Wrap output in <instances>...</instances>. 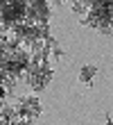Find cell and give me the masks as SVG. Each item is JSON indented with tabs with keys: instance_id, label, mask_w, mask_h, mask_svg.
Segmentation results:
<instances>
[{
	"instance_id": "obj_2",
	"label": "cell",
	"mask_w": 113,
	"mask_h": 125,
	"mask_svg": "<svg viewBox=\"0 0 113 125\" xmlns=\"http://www.w3.org/2000/svg\"><path fill=\"white\" fill-rule=\"evenodd\" d=\"M23 82H25V86H29L32 91L41 93L45 86L52 82V66H50V62H43V64L32 62L27 66L25 75H23Z\"/></svg>"
},
{
	"instance_id": "obj_3",
	"label": "cell",
	"mask_w": 113,
	"mask_h": 125,
	"mask_svg": "<svg viewBox=\"0 0 113 125\" xmlns=\"http://www.w3.org/2000/svg\"><path fill=\"white\" fill-rule=\"evenodd\" d=\"M14 107H16V112H18V118L29 121V123L36 121L41 116V112H43V102H41V98H39L36 91H29L25 95H18L16 102H14Z\"/></svg>"
},
{
	"instance_id": "obj_4",
	"label": "cell",
	"mask_w": 113,
	"mask_h": 125,
	"mask_svg": "<svg viewBox=\"0 0 113 125\" xmlns=\"http://www.w3.org/2000/svg\"><path fill=\"white\" fill-rule=\"evenodd\" d=\"M79 82L81 84H86V86H90L95 82V77H97V66H90V64H86V66H81L79 68Z\"/></svg>"
},
{
	"instance_id": "obj_6",
	"label": "cell",
	"mask_w": 113,
	"mask_h": 125,
	"mask_svg": "<svg viewBox=\"0 0 113 125\" xmlns=\"http://www.w3.org/2000/svg\"><path fill=\"white\" fill-rule=\"evenodd\" d=\"M52 2H54V5H70L72 0H52Z\"/></svg>"
},
{
	"instance_id": "obj_5",
	"label": "cell",
	"mask_w": 113,
	"mask_h": 125,
	"mask_svg": "<svg viewBox=\"0 0 113 125\" xmlns=\"http://www.w3.org/2000/svg\"><path fill=\"white\" fill-rule=\"evenodd\" d=\"M63 55H66V52H63V48L59 46V43H57V39L52 36V41H50V57H52V59H61Z\"/></svg>"
},
{
	"instance_id": "obj_1",
	"label": "cell",
	"mask_w": 113,
	"mask_h": 125,
	"mask_svg": "<svg viewBox=\"0 0 113 125\" xmlns=\"http://www.w3.org/2000/svg\"><path fill=\"white\" fill-rule=\"evenodd\" d=\"M79 23L86 27H93L102 34H111L113 32V7H90L86 16L79 18Z\"/></svg>"
}]
</instances>
